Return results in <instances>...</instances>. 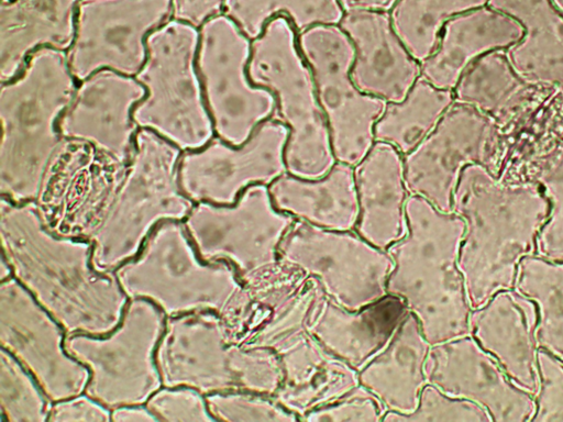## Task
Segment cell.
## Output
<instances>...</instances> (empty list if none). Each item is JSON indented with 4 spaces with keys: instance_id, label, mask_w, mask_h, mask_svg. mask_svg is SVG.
<instances>
[{
    "instance_id": "cell-21",
    "label": "cell",
    "mask_w": 563,
    "mask_h": 422,
    "mask_svg": "<svg viewBox=\"0 0 563 422\" xmlns=\"http://www.w3.org/2000/svg\"><path fill=\"white\" fill-rule=\"evenodd\" d=\"M424 374L443 392L483 407L496 422H531L534 399L472 335L430 346Z\"/></svg>"
},
{
    "instance_id": "cell-44",
    "label": "cell",
    "mask_w": 563,
    "mask_h": 422,
    "mask_svg": "<svg viewBox=\"0 0 563 422\" xmlns=\"http://www.w3.org/2000/svg\"><path fill=\"white\" fill-rule=\"evenodd\" d=\"M224 0H173L172 19L200 27L207 20L223 13Z\"/></svg>"
},
{
    "instance_id": "cell-14",
    "label": "cell",
    "mask_w": 563,
    "mask_h": 422,
    "mask_svg": "<svg viewBox=\"0 0 563 422\" xmlns=\"http://www.w3.org/2000/svg\"><path fill=\"white\" fill-rule=\"evenodd\" d=\"M278 257L316 277L323 291L350 311L388 295L393 258L354 230H329L295 220L278 245Z\"/></svg>"
},
{
    "instance_id": "cell-36",
    "label": "cell",
    "mask_w": 563,
    "mask_h": 422,
    "mask_svg": "<svg viewBox=\"0 0 563 422\" xmlns=\"http://www.w3.org/2000/svg\"><path fill=\"white\" fill-rule=\"evenodd\" d=\"M488 0H397L389 11L397 34L418 62L435 49L445 22Z\"/></svg>"
},
{
    "instance_id": "cell-29",
    "label": "cell",
    "mask_w": 563,
    "mask_h": 422,
    "mask_svg": "<svg viewBox=\"0 0 563 422\" xmlns=\"http://www.w3.org/2000/svg\"><path fill=\"white\" fill-rule=\"evenodd\" d=\"M430 346L418 319L409 312L388 344L358 371V382L387 411L411 413L428 384L424 365Z\"/></svg>"
},
{
    "instance_id": "cell-17",
    "label": "cell",
    "mask_w": 563,
    "mask_h": 422,
    "mask_svg": "<svg viewBox=\"0 0 563 422\" xmlns=\"http://www.w3.org/2000/svg\"><path fill=\"white\" fill-rule=\"evenodd\" d=\"M288 137L289 127L276 118L262 122L238 146L214 136L203 146L181 153L179 186L195 203L232 204L250 186H268L287 173Z\"/></svg>"
},
{
    "instance_id": "cell-30",
    "label": "cell",
    "mask_w": 563,
    "mask_h": 422,
    "mask_svg": "<svg viewBox=\"0 0 563 422\" xmlns=\"http://www.w3.org/2000/svg\"><path fill=\"white\" fill-rule=\"evenodd\" d=\"M274 207L296 220L338 231L354 230L358 201L353 166L336 162L317 179L300 178L288 173L268 185Z\"/></svg>"
},
{
    "instance_id": "cell-35",
    "label": "cell",
    "mask_w": 563,
    "mask_h": 422,
    "mask_svg": "<svg viewBox=\"0 0 563 422\" xmlns=\"http://www.w3.org/2000/svg\"><path fill=\"white\" fill-rule=\"evenodd\" d=\"M223 14L254 40L277 15L288 18L298 34L316 25L339 24L344 10L339 0H224Z\"/></svg>"
},
{
    "instance_id": "cell-33",
    "label": "cell",
    "mask_w": 563,
    "mask_h": 422,
    "mask_svg": "<svg viewBox=\"0 0 563 422\" xmlns=\"http://www.w3.org/2000/svg\"><path fill=\"white\" fill-rule=\"evenodd\" d=\"M514 288L537 306L538 347L563 359V263L534 254L523 257Z\"/></svg>"
},
{
    "instance_id": "cell-8",
    "label": "cell",
    "mask_w": 563,
    "mask_h": 422,
    "mask_svg": "<svg viewBox=\"0 0 563 422\" xmlns=\"http://www.w3.org/2000/svg\"><path fill=\"white\" fill-rule=\"evenodd\" d=\"M247 74L254 85L275 95L273 118L289 127L284 155L287 173L307 179L323 177L336 160L311 69L288 18L275 16L252 40Z\"/></svg>"
},
{
    "instance_id": "cell-45",
    "label": "cell",
    "mask_w": 563,
    "mask_h": 422,
    "mask_svg": "<svg viewBox=\"0 0 563 422\" xmlns=\"http://www.w3.org/2000/svg\"><path fill=\"white\" fill-rule=\"evenodd\" d=\"M114 422H158L145 404L123 406L111 410Z\"/></svg>"
},
{
    "instance_id": "cell-3",
    "label": "cell",
    "mask_w": 563,
    "mask_h": 422,
    "mask_svg": "<svg viewBox=\"0 0 563 422\" xmlns=\"http://www.w3.org/2000/svg\"><path fill=\"white\" fill-rule=\"evenodd\" d=\"M67 53L43 47L14 78L0 81V192L37 201L68 141L58 120L77 87Z\"/></svg>"
},
{
    "instance_id": "cell-47",
    "label": "cell",
    "mask_w": 563,
    "mask_h": 422,
    "mask_svg": "<svg viewBox=\"0 0 563 422\" xmlns=\"http://www.w3.org/2000/svg\"><path fill=\"white\" fill-rule=\"evenodd\" d=\"M558 134L561 137V141H563V112L560 122L558 123Z\"/></svg>"
},
{
    "instance_id": "cell-32",
    "label": "cell",
    "mask_w": 563,
    "mask_h": 422,
    "mask_svg": "<svg viewBox=\"0 0 563 422\" xmlns=\"http://www.w3.org/2000/svg\"><path fill=\"white\" fill-rule=\"evenodd\" d=\"M453 102V90L438 88L420 76L401 101L386 103L374 125V138L405 156L431 133Z\"/></svg>"
},
{
    "instance_id": "cell-37",
    "label": "cell",
    "mask_w": 563,
    "mask_h": 422,
    "mask_svg": "<svg viewBox=\"0 0 563 422\" xmlns=\"http://www.w3.org/2000/svg\"><path fill=\"white\" fill-rule=\"evenodd\" d=\"M52 402L31 373L7 349L0 351V412L8 422L47 421Z\"/></svg>"
},
{
    "instance_id": "cell-16",
    "label": "cell",
    "mask_w": 563,
    "mask_h": 422,
    "mask_svg": "<svg viewBox=\"0 0 563 422\" xmlns=\"http://www.w3.org/2000/svg\"><path fill=\"white\" fill-rule=\"evenodd\" d=\"M499 129L489 115L454 101L431 133L404 156L409 193L452 211L453 192L466 166L483 165L499 176L495 155Z\"/></svg>"
},
{
    "instance_id": "cell-40",
    "label": "cell",
    "mask_w": 563,
    "mask_h": 422,
    "mask_svg": "<svg viewBox=\"0 0 563 422\" xmlns=\"http://www.w3.org/2000/svg\"><path fill=\"white\" fill-rule=\"evenodd\" d=\"M383 402L358 384L341 397L321 404L301 418L306 422L382 421L386 413Z\"/></svg>"
},
{
    "instance_id": "cell-38",
    "label": "cell",
    "mask_w": 563,
    "mask_h": 422,
    "mask_svg": "<svg viewBox=\"0 0 563 422\" xmlns=\"http://www.w3.org/2000/svg\"><path fill=\"white\" fill-rule=\"evenodd\" d=\"M208 409L216 421L228 422H296L298 414L273 397L250 391H225L206 396Z\"/></svg>"
},
{
    "instance_id": "cell-11",
    "label": "cell",
    "mask_w": 563,
    "mask_h": 422,
    "mask_svg": "<svg viewBox=\"0 0 563 422\" xmlns=\"http://www.w3.org/2000/svg\"><path fill=\"white\" fill-rule=\"evenodd\" d=\"M295 220L257 184L232 204L195 203L184 223L202 259L229 262L251 286L280 264L278 245Z\"/></svg>"
},
{
    "instance_id": "cell-20",
    "label": "cell",
    "mask_w": 563,
    "mask_h": 422,
    "mask_svg": "<svg viewBox=\"0 0 563 422\" xmlns=\"http://www.w3.org/2000/svg\"><path fill=\"white\" fill-rule=\"evenodd\" d=\"M144 96L145 89L135 77L111 69L97 70L78 81L58 120V131L66 141L88 145L111 163L125 167L139 131L133 110Z\"/></svg>"
},
{
    "instance_id": "cell-39",
    "label": "cell",
    "mask_w": 563,
    "mask_h": 422,
    "mask_svg": "<svg viewBox=\"0 0 563 422\" xmlns=\"http://www.w3.org/2000/svg\"><path fill=\"white\" fill-rule=\"evenodd\" d=\"M384 422H493L488 412L479 404L450 396L435 386L427 384L419 398L417 408L411 413L386 411Z\"/></svg>"
},
{
    "instance_id": "cell-15",
    "label": "cell",
    "mask_w": 563,
    "mask_h": 422,
    "mask_svg": "<svg viewBox=\"0 0 563 422\" xmlns=\"http://www.w3.org/2000/svg\"><path fill=\"white\" fill-rule=\"evenodd\" d=\"M173 0H79L67 49L77 81L100 69L135 77L148 35L172 19Z\"/></svg>"
},
{
    "instance_id": "cell-22",
    "label": "cell",
    "mask_w": 563,
    "mask_h": 422,
    "mask_svg": "<svg viewBox=\"0 0 563 422\" xmlns=\"http://www.w3.org/2000/svg\"><path fill=\"white\" fill-rule=\"evenodd\" d=\"M354 47L351 77L363 92L401 101L421 75V64L393 26L388 11L344 12L339 23Z\"/></svg>"
},
{
    "instance_id": "cell-28",
    "label": "cell",
    "mask_w": 563,
    "mask_h": 422,
    "mask_svg": "<svg viewBox=\"0 0 563 422\" xmlns=\"http://www.w3.org/2000/svg\"><path fill=\"white\" fill-rule=\"evenodd\" d=\"M487 4L517 20L522 37L506 53L529 82L563 95V12L552 0H488Z\"/></svg>"
},
{
    "instance_id": "cell-18",
    "label": "cell",
    "mask_w": 563,
    "mask_h": 422,
    "mask_svg": "<svg viewBox=\"0 0 563 422\" xmlns=\"http://www.w3.org/2000/svg\"><path fill=\"white\" fill-rule=\"evenodd\" d=\"M0 281L1 347L31 373L52 403L84 393L90 371L66 349L65 329L13 276Z\"/></svg>"
},
{
    "instance_id": "cell-13",
    "label": "cell",
    "mask_w": 563,
    "mask_h": 422,
    "mask_svg": "<svg viewBox=\"0 0 563 422\" xmlns=\"http://www.w3.org/2000/svg\"><path fill=\"white\" fill-rule=\"evenodd\" d=\"M297 42L313 76L335 160L354 167L374 144V125L387 102L354 84V47L339 24L307 29Z\"/></svg>"
},
{
    "instance_id": "cell-23",
    "label": "cell",
    "mask_w": 563,
    "mask_h": 422,
    "mask_svg": "<svg viewBox=\"0 0 563 422\" xmlns=\"http://www.w3.org/2000/svg\"><path fill=\"white\" fill-rule=\"evenodd\" d=\"M408 313L405 301L393 295L350 311L319 284L306 324L329 353L360 371L388 344Z\"/></svg>"
},
{
    "instance_id": "cell-5",
    "label": "cell",
    "mask_w": 563,
    "mask_h": 422,
    "mask_svg": "<svg viewBox=\"0 0 563 422\" xmlns=\"http://www.w3.org/2000/svg\"><path fill=\"white\" fill-rule=\"evenodd\" d=\"M408 232L386 252L394 260L388 295L401 298L430 345L470 334L472 311L459 267L464 220L409 195Z\"/></svg>"
},
{
    "instance_id": "cell-41",
    "label": "cell",
    "mask_w": 563,
    "mask_h": 422,
    "mask_svg": "<svg viewBox=\"0 0 563 422\" xmlns=\"http://www.w3.org/2000/svg\"><path fill=\"white\" fill-rule=\"evenodd\" d=\"M145 406L156 417L158 422L216 421L208 409L206 396L190 387L162 386L151 396Z\"/></svg>"
},
{
    "instance_id": "cell-43",
    "label": "cell",
    "mask_w": 563,
    "mask_h": 422,
    "mask_svg": "<svg viewBox=\"0 0 563 422\" xmlns=\"http://www.w3.org/2000/svg\"><path fill=\"white\" fill-rule=\"evenodd\" d=\"M47 421H111V410L89 397L87 393L53 402L49 408Z\"/></svg>"
},
{
    "instance_id": "cell-19",
    "label": "cell",
    "mask_w": 563,
    "mask_h": 422,
    "mask_svg": "<svg viewBox=\"0 0 563 422\" xmlns=\"http://www.w3.org/2000/svg\"><path fill=\"white\" fill-rule=\"evenodd\" d=\"M308 312L294 308L273 320L256 337L258 347L274 351L283 381L274 399L301 418L334 400L358 382V371L329 353L308 331Z\"/></svg>"
},
{
    "instance_id": "cell-2",
    "label": "cell",
    "mask_w": 563,
    "mask_h": 422,
    "mask_svg": "<svg viewBox=\"0 0 563 422\" xmlns=\"http://www.w3.org/2000/svg\"><path fill=\"white\" fill-rule=\"evenodd\" d=\"M452 211L465 222L459 267L472 309L515 286L520 260L536 252L550 202L529 179H504L483 165L461 173Z\"/></svg>"
},
{
    "instance_id": "cell-31",
    "label": "cell",
    "mask_w": 563,
    "mask_h": 422,
    "mask_svg": "<svg viewBox=\"0 0 563 422\" xmlns=\"http://www.w3.org/2000/svg\"><path fill=\"white\" fill-rule=\"evenodd\" d=\"M543 87L527 81L511 65L506 49L477 58L453 89L454 101L476 108L499 126L540 97Z\"/></svg>"
},
{
    "instance_id": "cell-6",
    "label": "cell",
    "mask_w": 563,
    "mask_h": 422,
    "mask_svg": "<svg viewBox=\"0 0 563 422\" xmlns=\"http://www.w3.org/2000/svg\"><path fill=\"white\" fill-rule=\"evenodd\" d=\"M181 153L156 133L139 129L131 160L88 234L98 268L114 271L140 253L157 225L188 216L195 202L179 186Z\"/></svg>"
},
{
    "instance_id": "cell-7",
    "label": "cell",
    "mask_w": 563,
    "mask_h": 422,
    "mask_svg": "<svg viewBox=\"0 0 563 422\" xmlns=\"http://www.w3.org/2000/svg\"><path fill=\"white\" fill-rule=\"evenodd\" d=\"M156 364L163 386L190 387L205 396L250 391L274 397L283 381L277 354L234 343L224 320L212 311L167 316Z\"/></svg>"
},
{
    "instance_id": "cell-42",
    "label": "cell",
    "mask_w": 563,
    "mask_h": 422,
    "mask_svg": "<svg viewBox=\"0 0 563 422\" xmlns=\"http://www.w3.org/2000/svg\"><path fill=\"white\" fill-rule=\"evenodd\" d=\"M538 388L531 422L563 421V359L538 349Z\"/></svg>"
},
{
    "instance_id": "cell-24",
    "label": "cell",
    "mask_w": 563,
    "mask_h": 422,
    "mask_svg": "<svg viewBox=\"0 0 563 422\" xmlns=\"http://www.w3.org/2000/svg\"><path fill=\"white\" fill-rule=\"evenodd\" d=\"M536 303L515 288L500 290L485 304L472 309L470 335L501 366L522 390L538 388Z\"/></svg>"
},
{
    "instance_id": "cell-27",
    "label": "cell",
    "mask_w": 563,
    "mask_h": 422,
    "mask_svg": "<svg viewBox=\"0 0 563 422\" xmlns=\"http://www.w3.org/2000/svg\"><path fill=\"white\" fill-rule=\"evenodd\" d=\"M79 0L0 1V81L21 73L34 52L52 47L67 52Z\"/></svg>"
},
{
    "instance_id": "cell-46",
    "label": "cell",
    "mask_w": 563,
    "mask_h": 422,
    "mask_svg": "<svg viewBox=\"0 0 563 422\" xmlns=\"http://www.w3.org/2000/svg\"><path fill=\"white\" fill-rule=\"evenodd\" d=\"M344 12L356 10L390 11L397 0H339Z\"/></svg>"
},
{
    "instance_id": "cell-12",
    "label": "cell",
    "mask_w": 563,
    "mask_h": 422,
    "mask_svg": "<svg viewBox=\"0 0 563 422\" xmlns=\"http://www.w3.org/2000/svg\"><path fill=\"white\" fill-rule=\"evenodd\" d=\"M251 43L223 13L199 27L197 70L206 107L216 136L235 146L276 112L275 95L250 80Z\"/></svg>"
},
{
    "instance_id": "cell-9",
    "label": "cell",
    "mask_w": 563,
    "mask_h": 422,
    "mask_svg": "<svg viewBox=\"0 0 563 422\" xmlns=\"http://www.w3.org/2000/svg\"><path fill=\"white\" fill-rule=\"evenodd\" d=\"M199 27L170 19L146 40V59L135 78L145 96L135 106L139 129L179 149H197L216 134L197 70Z\"/></svg>"
},
{
    "instance_id": "cell-1",
    "label": "cell",
    "mask_w": 563,
    "mask_h": 422,
    "mask_svg": "<svg viewBox=\"0 0 563 422\" xmlns=\"http://www.w3.org/2000/svg\"><path fill=\"white\" fill-rule=\"evenodd\" d=\"M0 234L12 276L67 335H102L118 325L130 299L114 271L95 265L89 240L55 233L37 201L3 197Z\"/></svg>"
},
{
    "instance_id": "cell-4",
    "label": "cell",
    "mask_w": 563,
    "mask_h": 422,
    "mask_svg": "<svg viewBox=\"0 0 563 422\" xmlns=\"http://www.w3.org/2000/svg\"><path fill=\"white\" fill-rule=\"evenodd\" d=\"M114 273L129 299L150 300L167 316L197 311L219 314L235 343L254 316L252 290L229 262L200 257L184 221L157 225L140 253Z\"/></svg>"
},
{
    "instance_id": "cell-25",
    "label": "cell",
    "mask_w": 563,
    "mask_h": 422,
    "mask_svg": "<svg viewBox=\"0 0 563 422\" xmlns=\"http://www.w3.org/2000/svg\"><path fill=\"white\" fill-rule=\"evenodd\" d=\"M358 201L354 231L372 245L386 251L408 232L404 156L390 144L375 141L353 167Z\"/></svg>"
},
{
    "instance_id": "cell-10",
    "label": "cell",
    "mask_w": 563,
    "mask_h": 422,
    "mask_svg": "<svg viewBox=\"0 0 563 422\" xmlns=\"http://www.w3.org/2000/svg\"><path fill=\"white\" fill-rule=\"evenodd\" d=\"M166 320L155 303L134 298L109 333L67 335L66 349L90 371L85 393L110 410L145 404L163 386L156 349Z\"/></svg>"
},
{
    "instance_id": "cell-26",
    "label": "cell",
    "mask_w": 563,
    "mask_h": 422,
    "mask_svg": "<svg viewBox=\"0 0 563 422\" xmlns=\"http://www.w3.org/2000/svg\"><path fill=\"white\" fill-rule=\"evenodd\" d=\"M522 35L517 20L488 4L464 11L445 22L435 49L420 63V76L438 88L453 90L477 58L507 49Z\"/></svg>"
},
{
    "instance_id": "cell-34",
    "label": "cell",
    "mask_w": 563,
    "mask_h": 422,
    "mask_svg": "<svg viewBox=\"0 0 563 422\" xmlns=\"http://www.w3.org/2000/svg\"><path fill=\"white\" fill-rule=\"evenodd\" d=\"M499 177L529 179L542 188L550 211L537 236L534 255L563 263V141L533 153L519 167Z\"/></svg>"
},
{
    "instance_id": "cell-48",
    "label": "cell",
    "mask_w": 563,
    "mask_h": 422,
    "mask_svg": "<svg viewBox=\"0 0 563 422\" xmlns=\"http://www.w3.org/2000/svg\"><path fill=\"white\" fill-rule=\"evenodd\" d=\"M552 2L560 11L563 12V0H552Z\"/></svg>"
}]
</instances>
